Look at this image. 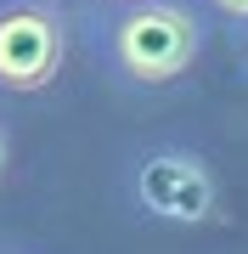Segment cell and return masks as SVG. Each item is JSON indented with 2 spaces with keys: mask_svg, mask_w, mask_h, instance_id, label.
Segmentation results:
<instances>
[{
  "mask_svg": "<svg viewBox=\"0 0 248 254\" xmlns=\"http://www.w3.org/2000/svg\"><path fill=\"white\" fill-rule=\"evenodd\" d=\"M6 158H11V136H6V125H0V175H6Z\"/></svg>",
  "mask_w": 248,
  "mask_h": 254,
  "instance_id": "5b68a950",
  "label": "cell"
},
{
  "mask_svg": "<svg viewBox=\"0 0 248 254\" xmlns=\"http://www.w3.org/2000/svg\"><path fill=\"white\" fill-rule=\"evenodd\" d=\"M203 6H209L214 17H226V23H237V28H248V0H203Z\"/></svg>",
  "mask_w": 248,
  "mask_h": 254,
  "instance_id": "277c9868",
  "label": "cell"
},
{
  "mask_svg": "<svg viewBox=\"0 0 248 254\" xmlns=\"http://www.w3.org/2000/svg\"><path fill=\"white\" fill-rule=\"evenodd\" d=\"M68 11L62 0H0V91L34 96L68 63Z\"/></svg>",
  "mask_w": 248,
  "mask_h": 254,
  "instance_id": "3957f363",
  "label": "cell"
},
{
  "mask_svg": "<svg viewBox=\"0 0 248 254\" xmlns=\"http://www.w3.org/2000/svg\"><path fill=\"white\" fill-rule=\"evenodd\" d=\"M130 203L164 226H209L220 220V181L203 153L181 141H158L130 158Z\"/></svg>",
  "mask_w": 248,
  "mask_h": 254,
  "instance_id": "7a4b0ae2",
  "label": "cell"
},
{
  "mask_svg": "<svg viewBox=\"0 0 248 254\" xmlns=\"http://www.w3.org/2000/svg\"><path fill=\"white\" fill-rule=\"evenodd\" d=\"M101 63L119 73L124 85L141 91H164V85L186 79L192 63L203 57V28L192 0H113V11L96 28Z\"/></svg>",
  "mask_w": 248,
  "mask_h": 254,
  "instance_id": "6da1fadb",
  "label": "cell"
},
{
  "mask_svg": "<svg viewBox=\"0 0 248 254\" xmlns=\"http://www.w3.org/2000/svg\"><path fill=\"white\" fill-rule=\"evenodd\" d=\"M0 254H11V249H0Z\"/></svg>",
  "mask_w": 248,
  "mask_h": 254,
  "instance_id": "8992f818",
  "label": "cell"
},
{
  "mask_svg": "<svg viewBox=\"0 0 248 254\" xmlns=\"http://www.w3.org/2000/svg\"><path fill=\"white\" fill-rule=\"evenodd\" d=\"M107 6H113V0H107Z\"/></svg>",
  "mask_w": 248,
  "mask_h": 254,
  "instance_id": "52a82bcc",
  "label": "cell"
}]
</instances>
